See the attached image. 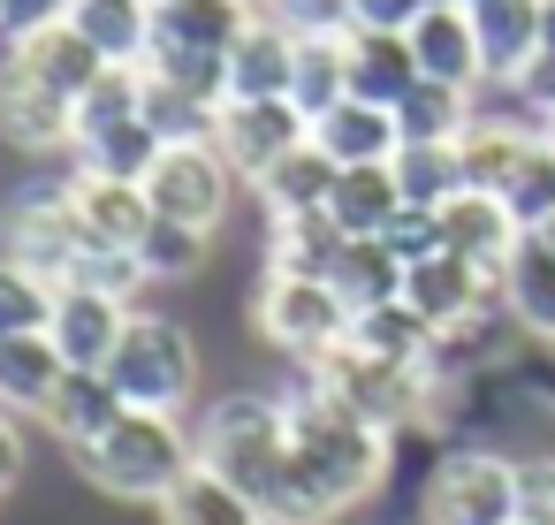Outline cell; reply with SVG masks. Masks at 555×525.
Wrapping results in <instances>:
<instances>
[{"label":"cell","mask_w":555,"mask_h":525,"mask_svg":"<svg viewBox=\"0 0 555 525\" xmlns=\"http://www.w3.org/2000/svg\"><path fill=\"white\" fill-rule=\"evenodd\" d=\"M289 404V464L267 495V517L274 525H335L343 510H358L380 479H388V441L373 419L343 411L335 396H320L312 381Z\"/></svg>","instance_id":"6da1fadb"},{"label":"cell","mask_w":555,"mask_h":525,"mask_svg":"<svg viewBox=\"0 0 555 525\" xmlns=\"http://www.w3.org/2000/svg\"><path fill=\"white\" fill-rule=\"evenodd\" d=\"M77 472L115 502H168L198 472V441L176 411H122L92 449H77Z\"/></svg>","instance_id":"7a4b0ae2"},{"label":"cell","mask_w":555,"mask_h":525,"mask_svg":"<svg viewBox=\"0 0 555 525\" xmlns=\"http://www.w3.org/2000/svg\"><path fill=\"white\" fill-rule=\"evenodd\" d=\"M191 441H198V464L206 472H221L229 487H244L267 510L274 479L289 464V404L282 396H221V404L198 411Z\"/></svg>","instance_id":"3957f363"},{"label":"cell","mask_w":555,"mask_h":525,"mask_svg":"<svg viewBox=\"0 0 555 525\" xmlns=\"http://www.w3.org/2000/svg\"><path fill=\"white\" fill-rule=\"evenodd\" d=\"M107 381L122 388L130 411H176L183 419V404L198 388V343H191V328L168 320V312H130V328H122V343L107 358Z\"/></svg>","instance_id":"277c9868"},{"label":"cell","mask_w":555,"mask_h":525,"mask_svg":"<svg viewBox=\"0 0 555 525\" xmlns=\"http://www.w3.org/2000/svg\"><path fill=\"white\" fill-rule=\"evenodd\" d=\"M312 388L320 396H335L343 411H358V419H373L380 434H403V426H418L434 404H441V388H434V373L426 366H396V358H365V350H327L320 366H312Z\"/></svg>","instance_id":"5b68a950"},{"label":"cell","mask_w":555,"mask_h":525,"mask_svg":"<svg viewBox=\"0 0 555 525\" xmlns=\"http://www.w3.org/2000/svg\"><path fill=\"white\" fill-rule=\"evenodd\" d=\"M251 328H259L282 358L320 366L327 350L350 343V305H343L320 274H259V290H251Z\"/></svg>","instance_id":"8992f818"},{"label":"cell","mask_w":555,"mask_h":525,"mask_svg":"<svg viewBox=\"0 0 555 525\" xmlns=\"http://www.w3.org/2000/svg\"><path fill=\"white\" fill-rule=\"evenodd\" d=\"M0 252L24 259L31 274H47L54 290L77 274V259H85L92 244H85V221H77L69 176H54V183H24L9 206H0Z\"/></svg>","instance_id":"52a82bcc"},{"label":"cell","mask_w":555,"mask_h":525,"mask_svg":"<svg viewBox=\"0 0 555 525\" xmlns=\"http://www.w3.org/2000/svg\"><path fill=\"white\" fill-rule=\"evenodd\" d=\"M418 525H517V457H502V449H449L426 472Z\"/></svg>","instance_id":"ba28073f"},{"label":"cell","mask_w":555,"mask_h":525,"mask_svg":"<svg viewBox=\"0 0 555 525\" xmlns=\"http://www.w3.org/2000/svg\"><path fill=\"white\" fill-rule=\"evenodd\" d=\"M312 138V123L289 107V100H221L214 115V153L229 161L236 183H259L282 153H297Z\"/></svg>","instance_id":"9c48e42d"},{"label":"cell","mask_w":555,"mask_h":525,"mask_svg":"<svg viewBox=\"0 0 555 525\" xmlns=\"http://www.w3.org/2000/svg\"><path fill=\"white\" fill-rule=\"evenodd\" d=\"M229 191H236V176H229V161L214 145H168L153 161V176H145L153 214L160 221H191V229H221Z\"/></svg>","instance_id":"30bf717a"},{"label":"cell","mask_w":555,"mask_h":525,"mask_svg":"<svg viewBox=\"0 0 555 525\" xmlns=\"http://www.w3.org/2000/svg\"><path fill=\"white\" fill-rule=\"evenodd\" d=\"M403 305L441 335V328H464V320L494 312V305H502V282H494L487 267L456 259V252H434V259L403 267Z\"/></svg>","instance_id":"8fae6325"},{"label":"cell","mask_w":555,"mask_h":525,"mask_svg":"<svg viewBox=\"0 0 555 525\" xmlns=\"http://www.w3.org/2000/svg\"><path fill=\"white\" fill-rule=\"evenodd\" d=\"M130 297H115V290H92V282H62L54 290V320H47V335H54V350L77 366V373H107V358H115V343H122V328H130Z\"/></svg>","instance_id":"7c38bea8"},{"label":"cell","mask_w":555,"mask_h":525,"mask_svg":"<svg viewBox=\"0 0 555 525\" xmlns=\"http://www.w3.org/2000/svg\"><path fill=\"white\" fill-rule=\"evenodd\" d=\"M251 0H153V47L145 54H206L229 62V47L251 31Z\"/></svg>","instance_id":"4fadbf2b"},{"label":"cell","mask_w":555,"mask_h":525,"mask_svg":"<svg viewBox=\"0 0 555 525\" xmlns=\"http://www.w3.org/2000/svg\"><path fill=\"white\" fill-rule=\"evenodd\" d=\"M0 138L16 153H69V138H77V107L62 92H47L39 77H24L9 54H0Z\"/></svg>","instance_id":"5bb4252c"},{"label":"cell","mask_w":555,"mask_h":525,"mask_svg":"<svg viewBox=\"0 0 555 525\" xmlns=\"http://www.w3.org/2000/svg\"><path fill=\"white\" fill-rule=\"evenodd\" d=\"M69 199H77V221H85V244L92 252H138L145 229H153L145 183H115V176L69 168Z\"/></svg>","instance_id":"9a60e30c"},{"label":"cell","mask_w":555,"mask_h":525,"mask_svg":"<svg viewBox=\"0 0 555 525\" xmlns=\"http://www.w3.org/2000/svg\"><path fill=\"white\" fill-rule=\"evenodd\" d=\"M403 39H411L418 77H434V85H464V92H479V85H487L479 31H472V9H464V0H434V9H426Z\"/></svg>","instance_id":"2e32d148"},{"label":"cell","mask_w":555,"mask_h":525,"mask_svg":"<svg viewBox=\"0 0 555 525\" xmlns=\"http://www.w3.org/2000/svg\"><path fill=\"white\" fill-rule=\"evenodd\" d=\"M517 244H525V229H517V214H509L502 199H487V191H456V199L441 206V252L487 267L494 282H502V267H509Z\"/></svg>","instance_id":"e0dca14e"},{"label":"cell","mask_w":555,"mask_h":525,"mask_svg":"<svg viewBox=\"0 0 555 525\" xmlns=\"http://www.w3.org/2000/svg\"><path fill=\"white\" fill-rule=\"evenodd\" d=\"M312 145H320L335 168H380V161H396L403 130H396V107H373V100H335L327 115H312Z\"/></svg>","instance_id":"ac0fdd59"},{"label":"cell","mask_w":555,"mask_h":525,"mask_svg":"<svg viewBox=\"0 0 555 525\" xmlns=\"http://www.w3.org/2000/svg\"><path fill=\"white\" fill-rule=\"evenodd\" d=\"M540 145V123L525 115H472V130L456 138V161H464V191H487L502 199L509 176L525 168V153Z\"/></svg>","instance_id":"d6986e66"},{"label":"cell","mask_w":555,"mask_h":525,"mask_svg":"<svg viewBox=\"0 0 555 525\" xmlns=\"http://www.w3.org/2000/svg\"><path fill=\"white\" fill-rule=\"evenodd\" d=\"M9 62H16L24 77H39L47 92H62L69 107H77V100L100 85V69H107V62L85 47L77 24H47V31H31V39H9Z\"/></svg>","instance_id":"ffe728a7"},{"label":"cell","mask_w":555,"mask_h":525,"mask_svg":"<svg viewBox=\"0 0 555 525\" xmlns=\"http://www.w3.org/2000/svg\"><path fill=\"white\" fill-rule=\"evenodd\" d=\"M502 320H509L525 343L555 350V252H547L540 236H525V244L509 252V267H502Z\"/></svg>","instance_id":"44dd1931"},{"label":"cell","mask_w":555,"mask_h":525,"mask_svg":"<svg viewBox=\"0 0 555 525\" xmlns=\"http://www.w3.org/2000/svg\"><path fill=\"white\" fill-rule=\"evenodd\" d=\"M472 9V31H479V62H487V85H517V69L540 54V0H464Z\"/></svg>","instance_id":"7402d4cb"},{"label":"cell","mask_w":555,"mask_h":525,"mask_svg":"<svg viewBox=\"0 0 555 525\" xmlns=\"http://www.w3.org/2000/svg\"><path fill=\"white\" fill-rule=\"evenodd\" d=\"M69 358L54 350V335H0V411H16V419H47L54 388H62Z\"/></svg>","instance_id":"603a6c76"},{"label":"cell","mask_w":555,"mask_h":525,"mask_svg":"<svg viewBox=\"0 0 555 525\" xmlns=\"http://www.w3.org/2000/svg\"><path fill=\"white\" fill-rule=\"evenodd\" d=\"M122 411H130V404H122V388H115L107 373H77V366H69L39 426H47V434H54V441L77 457V449H92V441H100V434H107Z\"/></svg>","instance_id":"cb8c5ba5"},{"label":"cell","mask_w":555,"mask_h":525,"mask_svg":"<svg viewBox=\"0 0 555 525\" xmlns=\"http://www.w3.org/2000/svg\"><path fill=\"white\" fill-rule=\"evenodd\" d=\"M289 62H297V31L251 16V31L229 47V100H289Z\"/></svg>","instance_id":"d4e9b609"},{"label":"cell","mask_w":555,"mask_h":525,"mask_svg":"<svg viewBox=\"0 0 555 525\" xmlns=\"http://www.w3.org/2000/svg\"><path fill=\"white\" fill-rule=\"evenodd\" d=\"M69 24L85 31V47L115 69H138L153 47V0H77Z\"/></svg>","instance_id":"484cf974"},{"label":"cell","mask_w":555,"mask_h":525,"mask_svg":"<svg viewBox=\"0 0 555 525\" xmlns=\"http://www.w3.org/2000/svg\"><path fill=\"white\" fill-rule=\"evenodd\" d=\"M343 47H350V100L396 107L418 85V62H411V39L403 31H350Z\"/></svg>","instance_id":"4316f807"},{"label":"cell","mask_w":555,"mask_h":525,"mask_svg":"<svg viewBox=\"0 0 555 525\" xmlns=\"http://www.w3.org/2000/svg\"><path fill=\"white\" fill-rule=\"evenodd\" d=\"M335 176H343V168H335V161L305 138V145H297V153H282V161H274L251 191H259L267 221H274V214H320V206H327V191H335Z\"/></svg>","instance_id":"83f0119b"},{"label":"cell","mask_w":555,"mask_h":525,"mask_svg":"<svg viewBox=\"0 0 555 525\" xmlns=\"http://www.w3.org/2000/svg\"><path fill=\"white\" fill-rule=\"evenodd\" d=\"M343 244L350 236L327 221V206L320 214H274L267 221V274H320L327 282V267H335Z\"/></svg>","instance_id":"f1b7e54d"},{"label":"cell","mask_w":555,"mask_h":525,"mask_svg":"<svg viewBox=\"0 0 555 525\" xmlns=\"http://www.w3.org/2000/svg\"><path fill=\"white\" fill-rule=\"evenodd\" d=\"M327 290H335L350 312H373V305L403 297V259H396L380 236H350V244L335 252V267H327Z\"/></svg>","instance_id":"f546056e"},{"label":"cell","mask_w":555,"mask_h":525,"mask_svg":"<svg viewBox=\"0 0 555 525\" xmlns=\"http://www.w3.org/2000/svg\"><path fill=\"white\" fill-rule=\"evenodd\" d=\"M396 206H403V191H396V168L388 161L380 168H343L335 191H327V221L343 236H380L396 221Z\"/></svg>","instance_id":"4dcf8cb0"},{"label":"cell","mask_w":555,"mask_h":525,"mask_svg":"<svg viewBox=\"0 0 555 525\" xmlns=\"http://www.w3.org/2000/svg\"><path fill=\"white\" fill-rule=\"evenodd\" d=\"M396 130H403V145H456V138L472 130V92L418 77V85L396 100Z\"/></svg>","instance_id":"1f68e13d"},{"label":"cell","mask_w":555,"mask_h":525,"mask_svg":"<svg viewBox=\"0 0 555 525\" xmlns=\"http://www.w3.org/2000/svg\"><path fill=\"white\" fill-rule=\"evenodd\" d=\"M160 153H168V138L138 115V123H115V130H100V138L69 145V168H92V176H115V183H145Z\"/></svg>","instance_id":"d6a6232c"},{"label":"cell","mask_w":555,"mask_h":525,"mask_svg":"<svg viewBox=\"0 0 555 525\" xmlns=\"http://www.w3.org/2000/svg\"><path fill=\"white\" fill-rule=\"evenodd\" d=\"M160 525H274V517H267L244 487H229L221 472H206V464H198V472L160 502Z\"/></svg>","instance_id":"836d02e7"},{"label":"cell","mask_w":555,"mask_h":525,"mask_svg":"<svg viewBox=\"0 0 555 525\" xmlns=\"http://www.w3.org/2000/svg\"><path fill=\"white\" fill-rule=\"evenodd\" d=\"M350 39V31H343ZM343 39H297V62H289V107L312 123L327 115L335 100H350V47Z\"/></svg>","instance_id":"e575fe53"},{"label":"cell","mask_w":555,"mask_h":525,"mask_svg":"<svg viewBox=\"0 0 555 525\" xmlns=\"http://www.w3.org/2000/svg\"><path fill=\"white\" fill-rule=\"evenodd\" d=\"M350 350L396 358V366H426V358H434V328H426L403 297H388V305H373V312H350Z\"/></svg>","instance_id":"d590c367"},{"label":"cell","mask_w":555,"mask_h":525,"mask_svg":"<svg viewBox=\"0 0 555 525\" xmlns=\"http://www.w3.org/2000/svg\"><path fill=\"white\" fill-rule=\"evenodd\" d=\"M396 191H403V206H449L456 191H464V161H456V145H396Z\"/></svg>","instance_id":"8d00e7d4"},{"label":"cell","mask_w":555,"mask_h":525,"mask_svg":"<svg viewBox=\"0 0 555 525\" xmlns=\"http://www.w3.org/2000/svg\"><path fill=\"white\" fill-rule=\"evenodd\" d=\"M206 259H214V229H191V221H160V214H153V229H145V244H138L145 282H191Z\"/></svg>","instance_id":"74e56055"},{"label":"cell","mask_w":555,"mask_h":525,"mask_svg":"<svg viewBox=\"0 0 555 525\" xmlns=\"http://www.w3.org/2000/svg\"><path fill=\"white\" fill-rule=\"evenodd\" d=\"M145 115V69H100V85L77 100V138L69 145H85V138H100V130H115V123H138Z\"/></svg>","instance_id":"f35d334b"},{"label":"cell","mask_w":555,"mask_h":525,"mask_svg":"<svg viewBox=\"0 0 555 525\" xmlns=\"http://www.w3.org/2000/svg\"><path fill=\"white\" fill-rule=\"evenodd\" d=\"M214 100H198V92H176V85H160V77H145V123L168 138V145H214Z\"/></svg>","instance_id":"ab89813d"},{"label":"cell","mask_w":555,"mask_h":525,"mask_svg":"<svg viewBox=\"0 0 555 525\" xmlns=\"http://www.w3.org/2000/svg\"><path fill=\"white\" fill-rule=\"evenodd\" d=\"M54 320V282L0 252V335H39Z\"/></svg>","instance_id":"60d3db41"},{"label":"cell","mask_w":555,"mask_h":525,"mask_svg":"<svg viewBox=\"0 0 555 525\" xmlns=\"http://www.w3.org/2000/svg\"><path fill=\"white\" fill-rule=\"evenodd\" d=\"M502 206L517 214V229H525V236L555 221V145H547V138H540V145L525 153V168L509 176V191H502Z\"/></svg>","instance_id":"b9f144b4"},{"label":"cell","mask_w":555,"mask_h":525,"mask_svg":"<svg viewBox=\"0 0 555 525\" xmlns=\"http://www.w3.org/2000/svg\"><path fill=\"white\" fill-rule=\"evenodd\" d=\"M259 16H274L297 39H343L350 31V0H259Z\"/></svg>","instance_id":"7bdbcfd3"},{"label":"cell","mask_w":555,"mask_h":525,"mask_svg":"<svg viewBox=\"0 0 555 525\" xmlns=\"http://www.w3.org/2000/svg\"><path fill=\"white\" fill-rule=\"evenodd\" d=\"M380 244H388L403 267L434 259V252H441V206H396V221L380 229Z\"/></svg>","instance_id":"ee69618b"},{"label":"cell","mask_w":555,"mask_h":525,"mask_svg":"<svg viewBox=\"0 0 555 525\" xmlns=\"http://www.w3.org/2000/svg\"><path fill=\"white\" fill-rule=\"evenodd\" d=\"M509 100H517V115H525V123H555V47H540V54L517 69Z\"/></svg>","instance_id":"f6af8a7d"},{"label":"cell","mask_w":555,"mask_h":525,"mask_svg":"<svg viewBox=\"0 0 555 525\" xmlns=\"http://www.w3.org/2000/svg\"><path fill=\"white\" fill-rule=\"evenodd\" d=\"M517 525H555V457H517Z\"/></svg>","instance_id":"bcb514c9"},{"label":"cell","mask_w":555,"mask_h":525,"mask_svg":"<svg viewBox=\"0 0 555 525\" xmlns=\"http://www.w3.org/2000/svg\"><path fill=\"white\" fill-rule=\"evenodd\" d=\"M434 0H350V31H411Z\"/></svg>","instance_id":"7dc6e473"},{"label":"cell","mask_w":555,"mask_h":525,"mask_svg":"<svg viewBox=\"0 0 555 525\" xmlns=\"http://www.w3.org/2000/svg\"><path fill=\"white\" fill-rule=\"evenodd\" d=\"M77 0H9V16H0V39H31L47 24H69Z\"/></svg>","instance_id":"c3c4849f"},{"label":"cell","mask_w":555,"mask_h":525,"mask_svg":"<svg viewBox=\"0 0 555 525\" xmlns=\"http://www.w3.org/2000/svg\"><path fill=\"white\" fill-rule=\"evenodd\" d=\"M16 479H24V426L16 411H0V495H16Z\"/></svg>","instance_id":"681fc988"},{"label":"cell","mask_w":555,"mask_h":525,"mask_svg":"<svg viewBox=\"0 0 555 525\" xmlns=\"http://www.w3.org/2000/svg\"><path fill=\"white\" fill-rule=\"evenodd\" d=\"M540 47H555V0H540Z\"/></svg>","instance_id":"f907efd6"},{"label":"cell","mask_w":555,"mask_h":525,"mask_svg":"<svg viewBox=\"0 0 555 525\" xmlns=\"http://www.w3.org/2000/svg\"><path fill=\"white\" fill-rule=\"evenodd\" d=\"M532 236H540V244H547V252H555V221H547V229H532Z\"/></svg>","instance_id":"816d5d0a"},{"label":"cell","mask_w":555,"mask_h":525,"mask_svg":"<svg viewBox=\"0 0 555 525\" xmlns=\"http://www.w3.org/2000/svg\"><path fill=\"white\" fill-rule=\"evenodd\" d=\"M540 138H547V145H555V123H540Z\"/></svg>","instance_id":"f5cc1de1"},{"label":"cell","mask_w":555,"mask_h":525,"mask_svg":"<svg viewBox=\"0 0 555 525\" xmlns=\"http://www.w3.org/2000/svg\"><path fill=\"white\" fill-rule=\"evenodd\" d=\"M0 16H9V0H0Z\"/></svg>","instance_id":"db71d44e"},{"label":"cell","mask_w":555,"mask_h":525,"mask_svg":"<svg viewBox=\"0 0 555 525\" xmlns=\"http://www.w3.org/2000/svg\"><path fill=\"white\" fill-rule=\"evenodd\" d=\"M251 9H259V0H251Z\"/></svg>","instance_id":"11a10c76"}]
</instances>
